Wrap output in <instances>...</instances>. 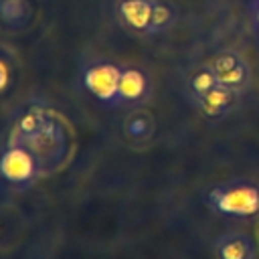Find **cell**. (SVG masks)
Masks as SVG:
<instances>
[{
	"label": "cell",
	"mask_w": 259,
	"mask_h": 259,
	"mask_svg": "<svg viewBox=\"0 0 259 259\" xmlns=\"http://www.w3.org/2000/svg\"><path fill=\"white\" fill-rule=\"evenodd\" d=\"M208 202L229 217H253L259 212V190L241 180L221 184L208 192Z\"/></svg>",
	"instance_id": "2"
},
{
	"label": "cell",
	"mask_w": 259,
	"mask_h": 259,
	"mask_svg": "<svg viewBox=\"0 0 259 259\" xmlns=\"http://www.w3.org/2000/svg\"><path fill=\"white\" fill-rule=\"evenodd\" d=\"M214 85H219V79H217V73H214L212 67H202V69H198V71L192 75V79H190V87H192V91H194L196 97H202V95H204L206 91H210Z\"/></svg>",
	"instance_id": "10"
},
{
	"label": "cell",
	"mask_w": 259,
	"mask_h": 259,
	"mask_svg": "<svg viewBox=\"0 0 259 259\" xmlns=\"http://www.w3.org/2000/svg\"><path fill=\"white\" fill-rule=\"evenodd\" d=\"M217 259H255L257 247L245 233H225L214 241Z\"/></svg>",
	"instance_id": "6"
},
{
	"label": "cell",
	"mask_w": 259,
	"mask_h": 259,
	"mask_svg": "<svg viewBox=\"0 0 259 259\" xmlns=\"http://www.w3.org/2000/svg\"><path fill=\"white\" fill-rule=\"evenodd\" d=\"M2 176L12 186H26L40 176L36 158L22 146H8L2 156Z\"/></svg>",
	"instance_id": "3"
},
{
	"label": "cell",
	"mask_w": 259,
	"mask_h": 259,
	"mask_svg": "<svg viewBox=\"0 0 259 259\" xmlns=\"http://www.w3.org/2000/svg\"><path fill=\"white\" fill-rule=\"evenodd\" d=\"M150 119L146 115H134L125 121V134L132 138V140H142L150 134Z\"/></svg>",
	"instance_id": "11"
},
{
	"label": "cell",
	"mask_w": 259,
	"mask_h": 259,
	"mask_svg": "<svg viewBox=\"0 0 259 259\" xmlns=\"http://www.w3.org/2000/svg\"><path fill=\"white\" fill-rule=\"evenodd\" d=\"M170 10L164 6V4H154V10H152V30H158V28H162V26H166L168 24V20H170Z\"/></svg>",
	"instance_id": "12"
},
{
	"label": "cell",
	"mask_w": 259,
	"mask_h": 259,
	"mask_svg": "<svg viewBox=\"0 0 259 259\" xmlns=\"http://www.w3.org/2000/svg\"><path fill=\"white\" fill-rule=\"evenodd\" d=\"M0 71H2V81H0V87L4 89V87H6V83H8V69H6V63H2V65H0Z\"/></svg>",
	"instance_id": "13"
},
{
	"label": "cell",
	"mask_w": 259,
	"mask_h": 259,
	"mask_svg": "<svg viewBox=\"0 0 259 259\" xmlns=\"http://www.w3.org/2000/svg\"><path fill=\"white\" fill-rule=\"evenodd\" d=\"M235 91L225 87V85H214L210 91H206L202 97H198V105L206 115H219L225 113V109L233 103Z\"/></svg>",
	"instance_id": "8"
},
{
	"label": "cell",
	"mask_w": 259,
	"mask_h": 259,
	"mask_svg": "<svg viewBox=\"0 0 259 259\" xmlns=\"http://www.w3.org/2000/svg\"><path fill=\"white\" fill-rule=\"evenodd\" d=\"M10 146L26 148L36 158L40 176L61 170L73 156V138L67 123L57 113L38 107H32L18 117Z\"/></svg>",
	"instance_id": "1"
},
{
	"label": "cell",
	"mask_w": 259,
	"mask_h": 259,
	"mask_svg": "<svg viewBox=\"0 0 259 259\" xmlns=\"http://www.w3.org/2000/svg\"><path fill=\"white\" fill-rule=\"evenodd\" d=\"M152 10L154 4H150L148 0H125L121 4V14L125 22L136 30H144L152 26Z\"/></svg>",
	"instance_id": "7"
},
{
	"label": "cell",
	"mask_w": 259,
	"mask_h": 259,
	"mask_svg": "<svg viewBox=\"0 0 259 259\" xmlns=\"http://www.w3.org/2000/svg\"><path fill=\"white\" fill-rule=\"evenodd\" d=\"M210 67L214 69L217 79H219L221 85H225V87H229V89H233V91H239V89H243V87L247 85L249 71H247L245 63H243L237 55H233V53H223V55H219V57L212 61Z\"/></svg>",
	"instance_id": "5"
},
{
	"label": "cell",
	"mask_w": 259,
	"mask_h": 259,
	"mask_svg": "<svg viewBox=\"0 0 259 259\" xmlns=\"http://www.w3.org/2000/svg\"><path fill=\"white\" fill-rule=\"evenodd\" d=\"M119 77L121 71L113 65H95L85 73L87 89L101 101H111L119 97Z\"/></svg>",
	"instance_id": "4"
},
{
	"label": "cell",
	"mask_w": 259,
	"mask_h": 259,
	"mask_svg": "<svg viewBox=\"0 0 259 259\" xmlns=\"http://www.w3.org/2000/svg\"><path fill=\"white\" fill-rule=\"evenodd\" d=\"M146 91V79L140 71L136 69H125L121 71L119 77V99L123 101H136L144 95Z\"/></svg>",
	"instance_id": "9"
}]
</instances>
